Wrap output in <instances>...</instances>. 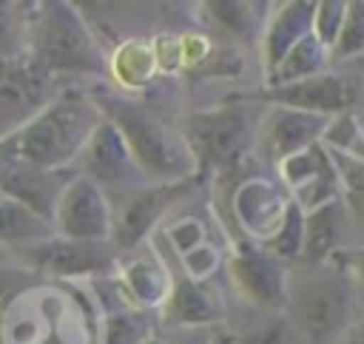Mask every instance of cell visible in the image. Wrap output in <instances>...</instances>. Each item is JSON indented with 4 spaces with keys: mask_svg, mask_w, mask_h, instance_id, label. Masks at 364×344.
<instances>
[{
    "mask_svg": "<svg viewBox=\"0 0 364 344\" xmlns=\"http://www.w3.org/2000/svg\"><path fill=\"white\" fill-rule=\"evenodd\" d=\"M102 122L94 91L63 85L11 136L0 142V159L26 162L43 171H68Z\"/></svg>",
    "mask_w": 364,
    "mask_h": 344,
    "instance_id": "cell-1",
    "label": "cell"
},
{
    "mask_svg": "<svg viewBox=\"0 0 364 344\" xmlns=\"http://www.w3.org/2000/svg\"><path fill=\"white\" fill-rule=\"evenodd\" d=\"M26 11V54L48 77H105L108 60L71 3H37Z\"/></svg>",
    "mask_w": 364,
    "mask_h": 344,
    "instance_id": "cell-2",
    "label": "cell"
},
{
    "mask_svg": "<svg viewBox=\"0 0 364 344\" xmlns=\"http://www.w3.org/2000/svg\"><path fill=\"white\" fill-rule=\"evenodd\" d=\"M94 97L102 117L122 134L145 182L151 185L188 182L196 173V159L182 131L168 125L154 108L125 97H114V94L94 91Z\"/></svg>",
    "mask_w": 364,
    "mask_h": 344,
    "instance_id": "cell-3",
    "label": "cell"
},
{
    "mask_svg": "<svg viewBox=\"0 0 364 344\" xmlns=\"http://www.w3.org/2000/svg\"><path fill=\"white\" fill-rule=\"evenodd\" d=\"M262 114H264V105L250 102V100L225 102L219 108L188 114L179 131L196 159V168L199 165H213V168L239 165L247 156V151L256 145Z\"/></svg>",
    "mask_w": 364,
    "mask_h": 344,
    "instance_id": "cell-4",
    "label": "cell"
},
{
    "mask_svg": "<svg viewBox=\"0 0 364 344\" xmlns=\"http://www.w3.org/2000/svg\"><path fill=\"white\" fill-rule=\"evenodd\" d=\"M287 321L307 344H336L353 324V293L336 273H307L287 287Z\"/></svg>",
    "mask_w": 364,
    "mask_h": 344,
    "instance_id": "cell-5",
    "label": "cell"
},
{
    "mask_svg": "<svg viewBox=\"0 0 364 344\" xmlns=\"http://www.w3.org/2000/svg\"><path fill=\"white\" fill-rule=\"evenodd\" d=\"M51 227L63 239H77V242H111V227H114V205L102 193L100 185H94L82 173H71L65 182L54 213H51Z\"/></svg>",
    "mask_w": 364,
    "mask_h": 344,
    "instance_id": "cell-6",
    "label": "cell"
},
{
    "mask_svg": "<svg viewBox=\"0 0 364 344\" xmlns=\"http://www.w3.org/2000/svg\"><path fill=\"white\" fill-rule=\"evenodd\" d=\"M239 100H250L259 105H273V108H293V111H307V114H321V117H338L347 114L355 100H358V85L350 77L341 74H316L290 85H273L250 94H239Z\"/></svg>",
    "mask_w": 364,
    "mask_h": 344,
    "instance_id": "cell-7",
    "label": "cell"
},
{
    "mask_svg": "<svg viewBox=\"0 0 364 344\" xmlns=\"http://www.w3.org/2000/svg\"><path fill=\"white\" fill-rule=\"evenodd\" d=\"M54 94V80H48L26 51L0 60V142L20 131Z\"/></svg>",
    "mask_w": 364,
    "mask_h": 344,
    "instance_id": "cell-8",
    "label": "cell"
},
{
    "mask_svg": "<svg viewBox=\"0 0 364 344\" xmlns=\"http://www.w3.org/2000/svg\"><path fill=\"white\" fill-rule=\"evenodd\" d=\"M74 165L80 168L77 173H82L94 185H100L105 196L111 190L128 196L131 190L148 185L145 176H142V171L136 168V162H134V156H131L122 134L105 117L97 125V131L91 134V139L85 142V148H82V154L77 156Z\"/></svg>",
    "mask_w": 364,
    "mask_h": 344,
    "instance_id": "cell-9",
    "label": "cell"
},
{
    "mask_svg": "<svg viewBox=\"0 0 364 344\" xmlns=\"http://www.w3.org/2000/svg\"><path fill=\"white\" fill-rule=\"evenodd\" d=\"M17 256L40 273L68 279V276H97L111 270L117 259V247L111 242H77V239L51 236L40 244L17 250Z\"/></svg>",
    "mask_w": 364,
    "mask_h": 344,
    "instance_id": "cell-10",
    "label": "cell"
},
{
    "mask_svg": "<svg viewBox=\"0 0 364 344\" xmlns=\"http://www.w3.org/2000/svg\"><path fill=\"white\" fill-rule=\"evenodd\" d=\"M188 190V182H165V185H142L122 196L119 208L114 210V227H111V244L114 247H136L156 222L173 208L176 199H182Z\"/></svg>",
    "mask_w": 364,
    "mask_h": 344,
    "instance_id": "cell-11",
    "label": "cell"
},
{
    "mask_svg": "<svg viewBox=\"0 0 364 344\" xmlns=\"http://www.w3.org/2000/svg\"><path fill=\"white\" fill-rule=\"evenodd\" d=\"M327 122H330V117H321V114H307V111L264 105L256 142L262 145L264 156L273 165H279L287 156L301 154L310 145L321 142Z\"/></svg>",
    "mask_w": 364,
    "mask_h": 344,
    "instance_id": "cell-12",
    "label": "cell"
},
{
    "mask_svg": "<svg viewBox=\"0 0 364 344\" xmlns=\"http://www.w3.org/2000/svg\"><path fill=\"white\" fill-rule=\"evenodd\" d=\"M228 267H230L233 284L239 287V293L247 301L267 307V310H284L290 279H287L284 264L279 259H273L262 247L242 244L230 256Z\"/></svg>",
    "mask_w": 364,
    "mask_h": 344,
    "instance_id": "cell-13",
    "label": "cell"
},
{
    "mask_svg": "<svg viewBox=\"0 0 364 344\" xmlns=\"http://www.w3.org/2000/svg\"><path fill=\"white\" fill-rule=\"evenodd\" d=\"M279 171H282L284 185L293 193L290 202H296L304 213L338 199L336 168H333V159L321 142L310 145L301 154L287 156L284 162H279Z\"/></svg>",
    "mask_w": 364,
    "mask_h": 344,
    "instance_id": "cell-14",
    "label": "cell"
},
{
    "mask_svg": "<svg viewBox=\"0 0 364 344\" xmlns=\"http://www.w3.org/2000/svg\"><path fill=\"white\" fill-rule=\"evenodd\" d=\"M68 171H43V168H34L26 162L0 159V196L31 208L34 213H40L43 219L51 222L54 205H57L65 182L71 179Z\"/></svg>",
    "mask_w": 364,
    "mask_h": 344,
    "instance_id": "cell-15",
    "label": "cell"
},
{
    "mask_svg": "<svg viewBox=\"0 0 364 344\" xmlns=\"http://www.w3.org/2000/svg\"><path fill=\"white\" fill-rule=\"evenodd\" d=\"M313 0H287L279 3L270 20L264 23L262 34V65H264V80L276 71L282 57L313 31Z\"/></svg>",
    "mask_w": 364,
    "mask_h": 344,
    "instance_id": "cell-16",
    "label": "cell"
},
{
    "mask_svg": "<svg viewBox=\"0 0 364 344\" xmlns=\"http://www.w3.org/2000/svg\"><path fill=\"white\" fill-rule=\"evenodd\" d=\"M287 199L279 196V190L267 182V179H247L236 196H233V210L239 216V222L245 225L247 233H253L256 239H270L273 230L279 227L282 216H284Z\"/></svg>",
    "mask_w": 364,
    "mask_h": 344,
    "instance_id": "cell-17",
    "label": "cell"
},
{
    "mask_svg": "<svg viewBox=\"0 0 364 344\" xmlns=\"http://www.w3.org/2000/svg\"><path fill=\"white\" fill-rule=\"evenodd\" d=\"M165 321L173 324L176 330H191V327H210L219 318L216 301L208 296V290L188 279L185 273L171 281V290L165 296Z\"/></svg>",
    "mask_w": 364,
    "mask_h": 344,
    "instance_id": "cell-18",
    "label": "cell"
},
{
    "mask_svg": "<svg viewBox=\"0 0 364 344\" xmlns=\"http://www.w3.org/2000/svg\"><path fill=\"white\" fill-rule=\"evenodd\" d=\"M341 225H344L341 199L304 213V233H301V253H299L301 264L318 267L324 259H333V253L341 247Z\"/></svg>",
    "mask_w": 364,
    "mask_h": 344,
    "instance_id": "cell-19",
    "label": "cell"
},
{
    "mask_svg": "<svg viewBox=\"0 0 364 344\" xmlns=\"http://www.w3.org/2000/svg\"><path fill=\"white\" fill-rule=\"evenodd\" d=\"M57 236L51 222L34 213L31 208L0 196V247H11L14 253L31 244H40L46 239Z\"/></svg>",
    "mask_w": 364,
    "mask_h": 344,
    "instance_id": "cell-20",
    "label": "cell"
},
{
    "mask_svg": "<svg viewBox=\"0 0 364 344\" xmlns=\"http://www.w3.org/2000/svg\"><path fill=\"white\" fill-rule=\"evenodd\" d=\"M327 60H330V51H327V48L313 37V31H310L304 40H299V43L282 57V63L276 65V71H273L264 82H267V88H273V85H290V82L316 77V74L324 71Z\"/></svg>",
    "mask_w": 364,
    "mask_h": 344,
    "instance_id": "cell-21",
    "label": "cell"
},
{
    "mask_svg": "<svg viewBox=\"0 0 364 344\" xmlns=\"http://www.w3.org/2000/svg\"><path fill=\"white\" fill-rule=\"evenodd\" d=\"M119 281H122L131 304H136V307H156L171 290L165 267L156 259H134L122 270Z\"/></svg>",
    "mask_w": 364,
    "mask_h": 344,
    "instance_id": "cell-22",
    "label": "cell"
},
{
    "mask_svg": "<svg viewBox=\"0 0 364 344\" xmlns=\"http://www.w3.org/2000/svg\"><path fill=\"white\" fill-rule=\"evenodd\" d=\"M301 233H304V210L296 202L287 199L284 216H282L279 227L273 230V236L262 242V250L270 253L273 259H279L282 264L290 262V259H299V253H301Z\"/></svg>",
    "mask_w": 364,
    "mask_h": 344,
    "instance_id": "cell-23",
    "label": "cell"
},
{
    "mask_svg": "<svg viewBox=\"0 0 364 344\" xmlns=\"http://www.w3.org/2000/svg\"><path fill=\"white\" fill-rule=\"evenodd\" d=\"M327 154H330L333 168H336L344 210H350L364 225V159L344 156V154H336V151H327Z\"/></svg>",
    "mask_w": 364,
    "mask_h": 344,
    "instance_id": "cell-24",
    "label": "cell"
},
{
    "mask_svg": "<svg viewBox=\"0 0 364 344\" xmlns=\"http://www.w3.org/2000/svg\"><path fill=\"white\" fill-rule=\"evenodd\" d=\"M205 14L222 28V31H230L236 37H253L256 31V23H259V14H256V3H236V0H213V3H205L202 6Z\"/></svg>",
    "mask_w": 364,
    "mask_h": 344,
    "instance_id": "cell-25",
    "label": "cell"
},
{
    "mask_svg": "<svg viewBox=\"0 0 364 344\" xmlns=\"http://www.w3.org/2000/svg\"><path fill=\"white\" fill-rule=\"evenodd\" d=\"M358 54H364V0H347V14L330 45V57L350 60Z\"/></svg>",
    "mask_w": 364,
    "mask_h": 344,
    "instance_id": "cell-26",
    "label": "cell"
},
{
    "mask_svg": "<svg viewBox=\"0 0 364 344\" xmlns=\"http://www.w3.org/2000/svg\"><path fill=\"white\" fill-rule=\"evenodd\" d=\"M296 333L284 316H270L242 333H230V344H293Z\"/></svg>",
    "mask_w": 364,
    "mask_h": 344,
    "instance_id": "cell-27",
    "label": "cell"
},
{
    "mask_svg": "<svg viewBox=\"0 0 364 344\" xmlns=\"http://www.w3.org/2000/svg\"><path fill=\"white\" fill-rule=\"evenodd\" d=\"M17 3H0V60L26 51V11Z\"/></svg>",
    "mask_w": 364,
    "mask_h": 344,
    "instance_id": "cell-28",
    "label": "cell"
},
{
    "mask_svg": "<svg viewBox=\"0 0 364 344\" xmlns=\"http://www.w3.org/2000/svg\"><path fill=\"white\" fill-rule=\"evenodd\" d=\"M347 14V0H318L313 9V37L330 51Z\"/></svg>",
    "mask_w": 364,
    "mask_h": 344,
    "instance_id": "cell-29",
    "label": "cell"
},
{
    "mask_svg": "<svg viewBox=\"0 0 364 344\" xmlns=\"http://www.w3.org/2000/svg\"><path fill=\"white\" fill-rule=\"evenodd\" d=\"M148 335L134 310H117L105 321V344H142Z\"/></svg>",
    "mask_w": 364,
    "mask_h": 344,
    "instance_id": "cell-30",
    "label": "cell"
},
{
    "mask_svg": "<svg viewBox=\"0 0 364 344\" xmlns=\"http://www.w3.org/2000/svg\"><path fill=\"white\" fill-rule=\"evenodd\" d=\"M168 242L173 244V250L179 256H185L205 242V227L199 219H179L168 227Z\"/></svg>",
    "mask_w": 364,
    "mask_h": 344,
    "instance_id": "cell-31",
    "label": "cell"
},
{
    "mask_svg": "<svg viewBox=\"0 0 364 344\" xmlns=\"http://www.w3.org/2000/svg\"><path fill=\"white\" fill-rule=\"evenodd\" d=\"M333 259L344 273H350L355 281L364 284V247H338Z\"/></svg>",
    "mask_w": 364,
    "mask_h": 344,
    "instance_id": "cell-32",
    "label": "cell"
},
{
    "mask_svg": "<svg viewBox=\"0 0 364 344\" xmlns=\"http://www.w3.org/2000/svg\"><path fill=\"white\" fill-rule=\"evenodd\" d=\"M210 330L208 327H191V330H176L168 344H208Z\"/></svg>",
    "mask_w": 364,
    "mask_h": 344,
    "instance_id": "cell-33",
    "label": "cell"
},
{
    "mask_svg": "<svg viewBox=\"0 0 364 344\" xmlns=\"http://www.w3.org/2000/svg\"><path fill=\"white\" fill-rule=\"evenodd\" d=\"M336 344H364V316H361L355 324H350L347 333H344Z\"/></svg>",
    "mask_w": 364,
    "mask_h": 344,
    "instance_id": "cell-34",
    "label": "cell"
},
{
    "mask_svg": "<svg viewBox=\"0 0 364 344\" xmlns=\"http://www.w3.org/2000/svg\"><path fill=\"white\" fill-rule=\"evenodd\" d=\"M208 344H230V333H210V341Z\"/></svg>",
    "mask_w": 364,
    "mask_h": 344,
    "instance_id": "cell-35",
    "label": "cell"
},
{
    "mask_svg": "<svg viewBox=\"0 0 364 344\" xmlns=\"http://www.w3.org/2000/svg\"><path fill=\"white\" fill-rule=\"evenodd\" d=\"M142 344H168V341H165V338H159V335H154V333H151V335H148V338H145V341H142Z\"/></svg>",
    "mask_w": 364,
    "mask_h": 344,
    "instance_id": "cell-36",
    "label": "cell"
}]
</instances>
